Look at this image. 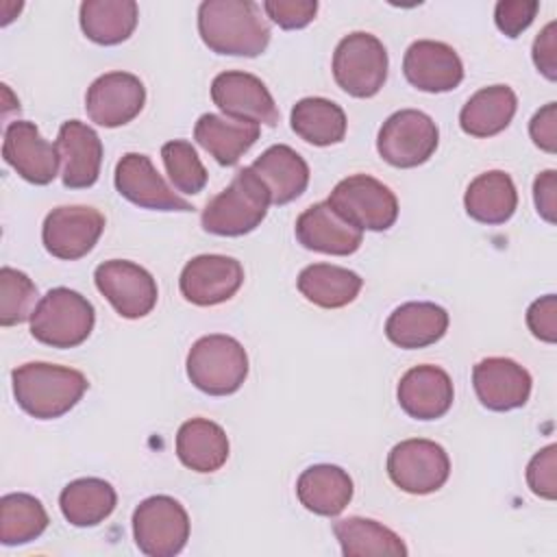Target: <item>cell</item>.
<instances>
[{
	"label": "cell",
	"mask_w": 557,
	"mask_h": 557,
	"mask_svg": "<svg viewBox=\"0 0 557 557\" xmlns=\"http://www.w3.org/2000/svg\"><path fill=\"white\" fill-rule=\"evenodd\" d=\"M176 455L185 468L209 474L226 463L228 437L218 422L191 418L176 433Z\"/></svg>",
	"instance_id": "27"
},
{
	"label": "cell",
	"mask_w": 557,
	"mask_h": 557,
	"mask_svg": "<svg viewBox=\"0 0 557 557\" xmlns=\"http://www.w3.org/2000/svg\"><path fill=\"white\" fill-rule=\"evenodd\" d=\"M78 20L87 39L100 46H117L133 35L139 7L133 0H85Z\"/></svg>",
	"instance_id": "31"
},
{
	"label": "cell",
	"mask_w": 557,
	"mask_h": 557,
	"mask_svg": "<svg viewBox=\"0 0 557 557\" xmlns=\"http://www.w3.org/2000/svg\"><path fill=\"white\" fill-rule=\"evenodd\" d=\"M396 396L400 409L409 418L437 420L450 409L455 389L446 370L422 363L400 376Z\"/></svg>",
	"instance_id": "22"
},
{
	"label": "cell",
	"mask_w": 557,
	"mask_h": 557,
	"mask_svg": "<svg viewBox=\"0 0 557 557\" xmlns=\"http://www.w3.org/2000/svg\"><path fill=\"white\" fill-rule=\"evenodd\" d=\"M409 85L429 94H444L463 81V63L453 46L433 39L413 41L403 59Z\"/></svg>",
	"instance_id": "19"
},
{
	"label": "cell",
	"mask_w": 557,
	"mask_h": 557,
	"mask_svg": "<svg viewBox=\"0 0 557 557\" xmlns=\"http://www.w3.org/2000/svg\"><path fill=\"white\" fill-rule=\"evenodd\" d=\"M104 231V215L87 205L52 209L41 226L44 248L63 261H76L94 250Z\"/></svg>",
	"instance_id": "12"
},
{
	"label": "cell",
	"mask_w": 557,
	"mask_h": 557,
	"mask_svg": "<svg viewBox=\"0 0 557 557\" xmlns=\"http://www.w3.org/2000/svg\"><path fill=\"white\" fill-rule=\"evenodd\" d=\"M146 102L144 83L131 72H107L85 94L89 120L104 128L124 126L139 115Z\"/></svg>",
	"instance_id": "14"
},
{
	"label": "cell",
	"mask_w": 557,
	"mask_h": 557,
	"mask_svg": "<svg viewBox=\"0 0 557 557\" xmlns=\"http://www.w3.org/2000/svg\"><path fill=\"white\" fill-rule=\"evenodd\" d=\"M296 239L302 248L335 257H346L359 250L363 231L348 224L329 202H315L307 207L294 226Z\"/></svg>",
	"instance_id": "21"
},
{
	"label": "cell",
	"mask_w": 557,
	"mask_h": 557,
	"mask_svg": "<svg viewBox=\"0 0 557 557\" xmlns=\"http://www.w3.org/2000/svg\"><path fill=\"white\" fill-rule=\"evenodd\" d=\"M161 159L170 183L181 194H200L207 185V170L196 148L185 139H172L161 146Z\"/></svg>",
	"instance_id": "36"
},
{
	"label": "cell",
	"mask_w": 557,
	"mask_h": 557,
	"mask_svg": "<svg viewBox=\"0 0 557 557\" xmlns=\"http://www.w3.org/2000/svg\"><path fill=\"white\" fill-rule=\"evenodd\" d=\"M37 307V287L20 270L4 265L0 270V324L13 326L30 320Z\"/></svg>",
	"instance_id": "37"
},
{
	"label": "cell",
	"mask_w": 557,
	"mask_h": 557,
	"mask_svg": "<svg viewBox=\"0 0 557 557\" xmlns=\"http://www.w3.org/2000/svg\"><path fill=\"white\" fill-rule=\"evenodd\" d=\"M533 63L548 81H557V22H548L533 41Z\"/></svg>",
	"instance_id": "43"
},
{
	"label": "cell",
	"mask_w": 557,
	"mask_h": 557,
	"mask_svg": "<svg viewBox=\"0 0 557 557\" xmlns=\"http://www.w3.org/2000/svg\"><path fill=\"white\" fill-rule=\"evenodd\" d=\"M518 98L509 85H490L468 98L459 113V126L472 137H494L509 126Z\"/></svg>",
	"instance_id": "28"
},
{
	"label": "cell",
	"mask_w": 557,
	"mask_h": 557,
	"mask_svg": "<svg viewBox=\"0 0 557 557\" xmlns=\"http://www.w3.org/2000/svg\"><path fill=\"white\" fill-rule=\"evenodd\" d=\"M537 9L540 2L535 0H500L494 9V22L503 35L513 39L531 26Z\"/></svg>",
	"instance_id": "40"
},
{
	"label": "cell",
	"mask_w": 557,
	"mask_h": 557,
	"mask_svg": "<svg viewBox=\"0 0 557 557\" xmlns=\"http://www.w3.org/2000/svg\"><path fill=\"white\" fill-rule=\"evenodd\" d=\"M527 324H529V331L537 339H542L546 344L557 342V298H555V294H546L531 302V307L527 309Z\"/></svg>",
	"instance_id": "41"
},
{
	"label": "cell",
	"mask_w": 557,
	"mask_h": 557,
	"mask_svg": "<svg viewBox=\"0 0 557 557\" xmlns=\"http://www.w3.org/2000/svg\"><path fill=\"white\" fill-rule=\"evenodd\" d=\"M263 11L276 26L285 30H296L313 22L318 13V2L315 0H265Z\"/></svg>",
	"instance_id": "39"
},
{
	"label": "cell",
	"mask_w": 557,
	"mask_h": 557,
	"mask_svg": "<svg viewBox=\"0 0 557 557\" xmlns=\"http://www.w3.org/2000/svg\"><path fill=\"white\" fill-rule=\"evenodd\" d=\"M211 100L231 120H246L259 126H274L278 122L272 94L261 78L248 72H220L211 83Z\"/></svg>",
	"instance_id": "13"
},
{
	"label": "cell",
	"mask_w": 557,
	"mask_h": 557,
	"mask_svg": "<svg viewBox=\"0 0 557 557\" xmlns=\"http://www.w3.org/2000/svg\"><path fill=\"white\" fill-rule=\"evenodd\" d=\"M292 131L313 146L339 144L346 135V113L344 109L320 96L302 98L292 109Z\"/></svg>",
	"instance_id": "34"
},
{
	"label": "cell",
	"mask_w": 557,
	"mask_h": 557,
	"mask_svg": "<svg viewBox=\"0 0 557 557\" xmlns=\"http://www.w3.org/2000/svg\"><path fill=\"white\" fill-rule=\"evenodd\" d=\"M17 405L37 420H54L67 413L87 392L83 372L46 361H30L11 372Z\"/></svg>",
	"instance_id": "2"
},
{
	"label": "cell",
	"mask_w": 557,
	"mask_h": 557,
	"mask_svg": "<svg viewBox=\"0 0 557 557\" xmlns=\"http://www.w3.org/2000/svg\"><path fill=\"white\" fill-rule=\"evenodd\" d=\"M242 283V263L226 255H198L185 263L178 278L183 298L198 307H213L233 298Z\"/></svg>",
	"instance_id": "15"
},
{
	"label": "cell",
	"mask_w": 557,
	"mask_h": 557,
	"mask_svg": "<svg viewBox=\"0 0 557 557\" xmlns=\"http://www.w3.org/2000/svg\"><path fill=\"white\" fill-rule=\"evenodd\" d=\"M440 141L437 124L418 109L392 113L376 137V150L394 168H418L426 163Z\"/></svg>",
	"instance_id": "9"
},
{
	"label": "cell",
	"mask_w": 557,
	"mask_h": 557,
	"mask_svg": "<svg viewBox=\"0 0 557 557\" xmlns=\"http://www.w3.org/2000/svg\"><path fill=\"white\" fill-rule=\"evenodd\" d=\"M326 202L359 231H387L398 218V200L394 191L368 174L342 178Z\"/></svg>",
	"instance_id": "6"
},
{
	"label": "cell",
	"mask_w": 557,
	"mask_h": 557,
	"mask_svg": "<svg viewBox=\"0 0 557 557\" xmlns=\"http://www.w3.org/2000/svg\"><path fill=\"white\" fill-rule=\"evenodd\" d=\"M98 292L111 302V307L126 320L148 315L159 298L157 281L152 274L126 259H109L94 272Z\"/></svg>",
	"instance_id": "11"
},
{
	"label": "cell",
	"mask_w": 557,
	"mask_h": 557,
	"mask_svg": "<svg viewBox=\"0 0 557 557\" xmlns=\"http://www.w3.org/2000/svg\"><path fill=\"white\" fill-rule=\"evenodd\" d=\"M61 181L70 189L91 187L100 176L102 141L98 133L81 120H67L57 135Z\"/></svg>",
	"instance_id": "20"
},
{
	"label": "cell",
	"mask_w": 557,
	"mask_h": 557,
	"mask_svg": "<svg viewBox=\"0 0 557 557\" xmlns=\"http://www.w3.org/2000/svg\"><path fill=\"white\" fill-rule=\"evenodd\" d=\"M198 33L211 52L228 57H259L270 44V26L250 0H205Z\"/></svg>",
	"instance_id": "1"
},
{
	"label": "cell",
	"mask_w": 557,
	"mask_h": 557,
	"mask_svg": "<svg viewBox=\"0 0 557 557\" xmlns=\"http://www.w3.org/2000/svg\"><path fill=\"white\" fill-rule=\"evenodd\" d=\"M448 313L435 302H405L396 307L387 322L385 335L398 348H426L444 337Z\"/></svg>",
	"instance_id": "24"
},
{
	"label": "cell",
	"mask_w": 557,
	"mask_h": 557,
	"mask_svg": "<svg viewBox=\"0 0 557 557\" xmlns=\"http://www.w3.org/2000/svg\"><path fill=\"white\" fill-rule=\"evenodd\" d=\"M187 376L209 396L235 394L248 376V355L244 346L222 333L205 335L187 352Z\"/></svg>",
	"instance_id": "4"
},
{
	"label": "cell",
	"mask_w": 557,
	"mask_h": 557,
	"mask_svg": "<svg viewBox=\"0 0 557 557\" xmlns=\"http://www.w3.org/2000/svg\"><path fill=\"white\" fill-rule=\"evenodd\" d=\"M333 76L348 96H376L387 78V50L381 39L363 30L346 35L333 52Z\"/></svg>",
	"instance_id": "7"
},
{
	"label": "cell",
	"mask_w": 557,
	"mask_h": 557,
	"mask_svg": "<svg viewBox=\"0 0 557 557\" xmlns=\"http://www.w3.org/2000/svg\"><path fill=\"white\" fill-rule=\"evenodd\" d=\"M350 474L331 463H318L307 470L296 481V496L300 505L318 516H337L346 509L352 498Z\"/></svg>",
	"instance_id": "25"
},
{
	"label": "cell",
	"mask_w": 557,
	"mask_h": 557,
	"mask_svg": "<svg viewBox=\"0 0 557 557\" xmlns=\"http://www.w3.org/2000/svg\"><path fill=\"white\" fill-rule=\"evenodd\" d=\"M463 207L481 224H505L518 207V191L511 176L503 170L479 174L466 189Z\"/></svg>",
	"instance_id": "29"
},
{
	"label": "cell",
	"mask_w": 557,
	"mask_h": 557,
	"mask_svg": "<svg viewBox=\"0 0 557 557\" xmlns=\"http://www.w3.org/2000/svg\"><path fill=\"white\" fill-rule=\"evenodd\" d=\"M270 194L261 178L248 168L239 170L228 187L213 196L202 209L200 224L220 237H239L255 231L268 215Z\"/></svg>",
	"instance_id": "3"
},
{
	"label": "cell",
	"mask_w": 557,
	"mask_h": 557,
	"mask_svg": "<svg viewBox=\"0 0 557 557\" xmlns=\"http://www.w3.org/2000/svg\"><path fill=\"white\" fill-rule=\"evenodd\" d=\"M531 374L509 357H485L472 368V385L483 407L511 411L524 407L531 396Z\"/></svg>",
	"instance_id": "18"
},
{
	"label": "cell",
	"mask_w": 557,
	"mask_h": 557,
	"mask_svg": "<svg viewBox=\"0 0 557 557\" xmlns=\"http://www.w3.org/2000/svg\"><path fill=\"white\" fill-rule=\"evenodd\" d=\"M387 474L403 492L424 496L437 492L448 481L450 459L437 442L411 437L389 450Z\"/></svg>",
	"instance_id": "10"
},
{
	"label": "cell",
	"mask_w": 557,
	"mask_h": 557,
	"mask_svg": "<svg viewBox=\"0 0 557 557\" xmlns=\"http://www.w3.org/2000/svg\"><path fill=\"white\" fill-rule=\"evenodd\" d=\"M115 505L117 494L113 485L96 476H85L67 483L59 496L61 513L74 527L100 524L113 513Z\"/></svg>",
	"instance_id": "32"
},
{
	"label": "cell",
	"mask_w": 557,
	"mask_h": 557,
	"mask_svg": "<svg viewBox=\"0 0 557 557\" xmlns=\"http://www.w3.org/2000/svg\"><path fill=\"white\" fill-rule=\"evenodd\" d=\"M529 135L540 150L548 154L557 152V102H548L535 111L529 122Z\"/></svg>",
	"instance_id": "42"
},
{
	"label": "cell",
	"mask_w": 557,
	"mask_h": 557,
	"mask_svg": "<svg viewBox=\"0 0 557 557\" xmlns=\"http://www.w3.org/2000/svg\"><path fill=\"white\" fill-rule=\"evenodd\" d=\"M261 126L246 120H231L202 113L194 126V139L220 163L235 165L259 139Z\"/></svg>",
	"instance_id": "26"
},
{
	"label": "cell",
	"mask_w": 557,
	"mask_h": 557,
	"mask_svg": "<svg viewBox=\"0 0 557 557\" xmlns=\"http://www.w3.org/2000/svg\"><path fill=\"white\" fill-rule=\"evenodd\" d=\"M48 527V513L39 498L13 492L0 498V542L20 546L37 540Z\"/></svg>",
	"instance_id": "35"
},
{
	"label": "cell",
	"mask_w": 557,
	"mask_h": 557,
	"mask_svg": "<svg viewBox=\"0 0 557 557\" xmlns=\"http://www.w3.org/2000/svg\"><path fill=\"white\" fill-rule=\"evenodd\" d=\"M96 322L94 305L70 287L50 289L30 315V335L52 348H74L83 344Z\"/></svg>",
	"instance_id": "5"
},
{
	"label": "cell",
	"mask_w": 557,
	"mask_h": 557,
	"mask_svg": "<svg viewBox=\"0 0 557 557\" xmlns=\"http://www.w3.org/2000/svg\"><path fill=\"white\" fill-rule=\"evenodd\" d=\"M557 446L548 444L535 453L527 466V483L540 498L555 500L557 496Z\"/></svg>",
	"instance_id": "38"
},
{
	"label": "cell",
	"mask_w": 557,
	"mask_h": 557,
	"mask_svg": "<svg viewBox=\"0 0 557 557\" xmlns=\"http://www.w3.org/2000/svg\"><path fill=\"white\" fill-rule=\"evenodd\" d=\"M133 537L148 557H174L189 540V516L176 498L150 496L133 511Z\"/></svg>",
	"instance_id": "8"
},
{
	"label": "cell",
	"mask_w": 557,
	"mask_h": 557,
	"mask_svg": "<svg viewBox=\"0 0 557 557\" xmlns=\"http://www.w3.org/2000/svg\"><path fill=\"white\" fill-rule=\"evenodd\" d=\"M2 157L24 181L33 185H48L59 174L57 146L41 137L37 124L26 120H15L7 126Z\"/></svg>",
	"instance_id": "17"
},
{
	"label": "cell",
	"mask_w": 557,
	"mask_h": 557,
	"mask_svg": "<svg viewBox=\"0 0 557 557\" xmlns=\"http://www.w3.org/2000/svg\"><path fill=\"white\" fill-rule=\"evenodd\" d=\"M533 200L542 220L555 224L557 215V172L544 170L533 183Z\"/></svg>",
	"instance_id": "44"
},
{
	"label": "cell",
	"mask_w": 557,
	"mask_h": 557,
	"mask_svg": "<svg viewBox=\"0 0 557 557\" xmlns=\"http://www.w3.org/2000/svg\"><path fill=\"white\" fill-rule=\"evenodd\" d=\"M298 292L313 305L322 309H339L350 305L361 287L363 278L342 265L333 263H311L298 274Z\"/></svg>",
	"instance_id": "30"
},
{
	"label": "cell",
	"mask_w": 557,
	"mask_h": 557,
	"mask_svg": "<svg viewBox=\"0 0 557 557\" xmlns=\"http://www.w3.org/2000/svg\"><path fill=\"white\" fill-rule=\"evenodd\" d=\"M115 189L128 202L141 209L154 211H191L194 207L174 194V189L161 178L150 157L139 152H126L115 165Z\"/></svg>",
	"instance_id": "16"
},
{
	"label": "cell",
	"mask_w": 557,
	"mask_h": 557,
	"mask_svg": "<svg viewBox=\"0 0 557 557\" xmlns=\"http://www.w3.org/2000/svg\"><path fill=\"white\" fill-rule=\"evenodd\" d=\"M333 533L339 542L342 555L346 557H374V555L405 557L407 555V546L400 540V535L372 518H361V516L342 518L333 524Z\"/></svg>",
	"instance_id": "33"
},
{
	"label": "cell",
	"mask_w": 557,
	"mask_h": 557,
	"mask_svg": "<svg viewBox=\"0 0 557 557\" xmlns=\"http://www.w3.org/2000/svg\"><path fill=\"white\" fill-rule=\"evenodd\" d=\"M250 170L261 178L272 205H287L296 200L309 185L307 161L289 146H270L250 163Z\"/></svg>",
	"instance_id": "23"
}]
</instances>
